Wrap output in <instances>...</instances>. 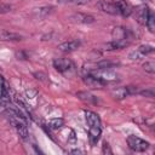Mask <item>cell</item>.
Segmentation results:
<instances>
[{
    "label": "cell",
    "instance_id": "1",
    "mask_svg": "<svg viewBox=\"0 0 155 155\" xmlns=\"http://www.w3.org/2000/svg\"><path fill=\"white\" fill-rule=\"evenodd\" d=\"M8 120L11 122V125L15 127V130L17 131V133L19 134V137L22 139H27L28 136H29L28 134V128H27V121L23 120L19 116H17V115H13V114H10Z\"/></svg>",
    "mask_w": 155,
    "mask_h": 155
},
{
    "label": "cell",
    "instance_id": "2",
    "mask_svg": "<svg viewBox=\"0 0 155 155\" xmlns=\"http://www.w3.org/2000/svg\"><path fill=\"white\" fill-rule=\"evenodd\" d=\"M127 144H128V148L133 151H137V153H143L145 150H148V148L150 147V143L139 138V137H136V136H130L127 137Z\"/></svg>",
    "mask_w": 155,
    "mask_h": 155
},
{
    "label": "cell",
    "instance_id": "3",
    "mask_svg": "<svg viewBox=\"0 0 155 155\" xmlns=\"http://www.w3.org/2000/svg\"><path fill=\"white\" fill-rule=\"evenodd\" d=\"M53 68L57 71L64 74V73L70 71L74 68V65H73L71 61L68 58H54L53 59Z\"/></svg>",
    "mask_w": 155,
    "mask_h": 155
},
{
    "label": "cell",
    "instance_id": "4",
    "mask_svg": "<svg viewBox=\"0 0 155 155\" xmlns=\"http://www.w3.org/2000/svg\"><path fill=\"white\" fill-rule=\"evenodd\" d=\"M133 93H138V90L137 87L134 86H125V87H117L115 90H113L111 94L115 99H124L126 98L127 96L130 94H133Z\"/></svg>",
    "mask_w": 155,
    "mask_h": 155
},
{
    "label": "cell",
    "instance_id": "5",
    "mask_svg": "<svg viewBox=\"0 0 155 155\" xmlns=\"http://www.w3.org/2000/svg\"><path fill=\"white\" fill-rule=\"evenodd\" d=\"M153 52H154V47L151 45H142L136 51H132L128 54V57L131 59L136 61V59H140V58H143V57H145V56H148V54H150Z\"/></svg>",
    "mask_w": 155,
    "mask_h": 155
},
{
    "label": "cell",
    "instance_id": "6",
    "mask_svg": "<svg viewBox=\"0 0 155 155\" xmlns=\"http://www.w3.org/2000/svg\"><path fill=\"white\" fill-rule=\"evenodd\" d=\"M97 7L102 12H105V13H109V15H113V16H120V10L113 2H109V1H105V0H99L97 2Z\"/></svg>",
    "mask_w": 155,
    "mask_h": 155
},
{
    "label": "cell",
    "instance_id": "7",
    "mask_svg": "<svg viewBox=\"0 0 155 155\" xmlns=\"http://www.w3.org/2000/svg\"><path fill=\"white\" fill-rule=\"evenodd\" d=\"M82 81L85 82V85H86L87 87H91V88H103L104 86H107L105 82H103L101 79H98L97 76H94V75H92V74H86V75H84Z\"/></svg>",
    "mask_w": 155,
    "mask_h": 155
},
{
    "label": "cell",
    "instance_id": "8",
    "mask_svg": "<svg viewBox=\"0 0 155 155\" xmlns=\"http://www.w3.org/2000/svg\"><path fill=\"white\" fill-rule=\"evenodd\" d=\"M150 12H151V10L149 8L148 5H140V6H138V7L134 10V15H136L137 21H138L140 24H143V25H145V22H147V19H148Z\"/></svg>",
    "mask_w": 155,
    "mask_h": 155
},
{
    "label": "cell",
    "instance_id": "9",
    "mask_svg": "<svg viewBox=\"0 0 155 155\" xmlns=\"http://www.w3.org/2000/svg\"><path fill=\"white\" fill-rule=\"evenodd\" d=\"M84 114H85V120H86V124L88 125V127H102L101 119L97 113L91 111V110H85Z\"/></svg>",
    "mask_w": 155,
    "mask_h": 155
},
{
    "label": "cell",
    "instance_id": "10",
    "mask_svg": "<svg viewBox=\"0 0 155 155\" xmlns=\"http://www.w3.org/2000/svg\"><path fill=\"white\" fill-rule=\"evenodd\" d=\"M81 46L80 41L78 40H70V41H65V42H62L58 45V50L61 52H64V53H70V52H74L76 51L79 47Z\"/></svg>",
    "mask_w": 155,
    "mask_h": 155
},
{
    "label": "cell",
    "instance_id": "11",
    "mask_svg": "<svg viewBox=\"0 0 155 155\" xmlns=\"http://www.w3.org/2000/svg\"><path fill=\"white\" fill-rule=\"evenodd\" d=\"M111 36H113L114 41H127L128 31L124 27H115L111 31Z\"/></svg>",
    "mask_w": 155,
    "mask_h": 155
},
{
    "label": "cell",
    "instance_id": "12",
    "mask_svg": "<svg viewBox=\"0 0 155 155\" xmlns=\"http://www.w3.org/2000/svg\"><path fill=\"white\" fill-rule=\"evenodd\" d=\"M111 2L120 10V16L122 17H128L132 13V8L130 5L126 2V0H111Z\"/></svg>",
    "mask_w": 155,
    "mask_h": 155
},
{
    "label": "cell",
    "instance_id": "13",
    "mask_svg": "<svg viewBox=\"0 0 155 155\" xmlns=\"http://www.w3.org/2000/svg\"><path fill=\"white\" fill-rule=\"evenodd\" d=\"M102 127H88V140L91 145H96L101 138Z\"/></svg>",
    "mask_w": 155,
    "mask_h": 155
},
{
    "label": "cell",
    "instance_id": "14",
    "mask_svg": "<svg viewBox=\"0 0 155 155\" xmlns=\"http://www.w3.org/2000/svg\"><path fill=\"white\" fill-rule=\"evenodd\" d=\"M70 19L76 22V23H84V24H88V23L94 22V17L91 15H86V13H75L70 17Z\"/></svg>",
    "mask_w": 155,
    "mask_h": 155
},
{
    "label": "cell",
    "instance_id": "15",
    "mask_svg": "<svg viewBox=\"0 0 155 155\" xmlns=\"http://www.w3.org/2000/svg\"><path fill=\"white\" fill-rule=\"evenodd\" d=\"M76 96H78L81 101H84L85 103H87V104H96V103L98 102L97 97H94L93 94H91V93H88V92H86V91L78 92Z\"/></svg>",
    "mask_w": 155,
    "mask_h": 155
},
{
    "label": "cell",
    "instance_id": "16",
    "mask_svg": "<svg viewBox=\"0 0 155 155\" xmlns=\"http://www.w3.org/2000/svg\"><path fill=\"white\" fill-rule=\"evenodd\" d=\"M0 39L1 40H16V41H18V40H21L22 39V36L19 35V34H16V33H11V31H1L0 33Z\"/></svg>",
    "mask_w": 155,
    "mask_h": 155
},
{
    "label": "cell",
    "instance_id": "17",
    "mask_svg": "<svg viewBox=\"0 0 155 155\" xmlns=\"http://www.w3.org/2000/svg\"><path fill=\"white\" fill-rule=\"evenodd\" d=\"M47 125H48V127L51 130H59L64 125V120L62 117H53V119H51L48 121Z\"/></svg>",
    "mask_w": 155,
    "mask_h": 155
},
{
    "label": "cell",
    "instance_id": "18",
    "mask_svg": "<svg viewBox=\"0 0 155 155\" xmlns=\"http://www.w3.org/2000/svg\"><path fill=\"white\" fill-rule=\"evenodd\" d=\"M145 25H147V28L149 29L150 33H154L155 31V15L153 13V11L150 12V15H149V17L147 19Z\"/></svg>",
    "mask_w": 155,
    "mask_h": 155
},
{
    "label": "cell",
    "instance_id": "19",
    "mask_svg": "<svg viewBox=\"0 0 155 155\" xmlns=\"http://www.w3.org/2000/svg\"><path fill=\"white\" fill-rule=\"evenodd\" d=\"M91 0H58L59 4H64V5H86Z\"/></svg>",
    "mask_w": 155,
    "mask_h": 155
},
{
    "label": "cell",
    "instance_id": "20",
    "mask_svg": "<svg viewBox=\"0 0 155 155\" xmlns=\"http://www.w3.org/2000/svg\"><path fill=\"white\" fill-rule=\"evenodd\" d=\"M143 69L149 74H154L155 73V63L153 61H148L143 64Z\"/></svg>",
    "mask_w": 155,
    "mask_h": 155
},
{
    "label": "cell",
    "instance_id": "21",
    "mask_svg": "<svg viewBox=\"0 0 155 155\" xmlns=\"http://www.w3.org/2000/svg\"><path fill=\"white\" fill-rule=\"evenodd\" d=\"M12 10L11 5L8 4H4V2H0V15H4V13H7Z\"/></svg>",
    "mask_w": 155,
    "mask_h": 155
},
{
    "label": "cell",
    "instance_id": "22",
    "mask_svg": "<svg viewBox=\"0 0 155 155\" xmlns=\"http://www.w3.org/2000/svg\"><path fill=\"white\" fill-rule=\"evenodd\" d=\"M138 93L142 94V96H145V97H150V98L154 97V91L153 90H143V91H138Z\"/></svg>",
    "mask_w": 155,
    "mask_h": 155
},
{
    "label": "cell",
    "instance_id": "23",
    "mask_svg": "<svg viewBox=\"0 0 155 155\" xmlns=\"http://www.w3.org/2000/svg\"><path fill=\"white\" fill-rule=\"evenodd\" d=\"M102 153H103V154H107V153H108V154H111V153H113V151L110 150V147H109V144H108L107 142H104L103 145H102Z\"/></svg>",
    "mask_w": 155,
    "mask_h": 155
},
{
    "label": "cell",
    "instance_id": "24",
    "mask_svg": "<svg viewBox=\"0 0 155 155\" xmlns=\"http://www.w3.org/2000/svg\"><path fill=\"white\" fill-rule=\"evenodd\" d=\"M68 143L70 144H75L76 143V137H75V132L73 130H70V137L68 138Z\"/></svg>",
    "mask_w": 155,
    "mask_h": 155
}]
</instances>
